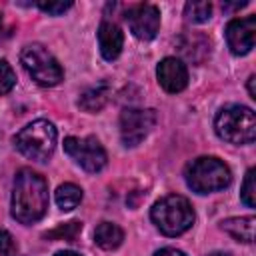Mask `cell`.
<instances>
[{
	"mask_svg": "<svg viewBox=\"0 0 256 256\" xmlns=\"http://www.w3.org/2000/svg\"><path fill=\"white\" fill-rule=\"evenodd\" d=\"M48 210V184L46 180L30 170H18L12 188V216L20 224H34L44 218Z\"/></svg>",
	"mask_w": 256,
	"mask_h": 256,
	"instance_id": "1",
	"label": "cell"
},
{
	"mask_svg": "<svg viewBox=\"0 0 256 256\" xmlns=\"http://www.w3.org/2000/svg\"><path fill=\"white\" fill-rule=\"evenodd\" d=\"M150 218L164 236L174 238L190 230L196 216L188 198L180 194H168L154 202V206L150 208Z\"/></svg>",
	"mask_w": 256,
	"mask_h": 256,
	"instance_id": "2",
	"label": "cell"
},
{
	"mask_svg": "<svg viewBox=\"0 0 256 256\" xmlns=\"http://www.w3.org/2000/svg\"><path fill=\"white\" fill-rule=\"evenodd\" d=\"M184 178H186V184L192 192L210 194V192H218V190L228 188L232 182V172L220 158L200 156V158H194L186 166Z\"/></svg>",
	"mask_w": 256,
	"mask_h": 256,
	"instance_id": "3",
	"label": "cell"
},
{
	"mask_svg": "<svg viewBox=\"0 0 256 256\" xmlns=\"http://www.w3.org/2000/svg\"><path fill=\"white\" fill-rule=\"evenodd\" d=\"M214 130L222 140L230 144H250L256 138V116L252 108L232 104L216 114Z\"/></svg>",
	"mask_w": 256,
	"mask_h": 256,
	"instance_id": "4",
	"label": "cell"
},
{
	"mask_svg": "<svg viewBox=\"0 0 256 256\" xmlns=\"http://www.w3.org/2000/svg\"><path fill=\"white\" fill-rule=\"evenodd\" d=\"M56 138H58V132H56L54 124L40 118V120L26 124L16 134L14 144L26 158L36 160V162H46L54 154Z\"/></svg>",
	"mask_w": 256,
	"mask_h": 256,
	"instance_id": "5",
	"label": "cell"
},
{
	"mask_svg": "<svg viewBox=\"0 0 256 256\" xmlns=\"http://www.w3.org/2000/svg\"><path fill=\"white\" fill-rule=\"evenodd\" d=\"M20 62L32 80L40 86H56L64 78L62 66L42 44H26L20 52Z\"/></svg>",
	"mask_w": 256,
	"mask_h": 256,
	"instance_id": "6",
	"label": "cell"
},
{
	"mask_svg": "<svg viewBox=\"0 0 256 256\" xmlns=\"http://www.w3.org/2000/svg\"><path fill=\"white\" fill-rule=\"evenodd\" d=\"M64 152L86 172H100L106 166V150L102 148V144L94 138V136H86V138H74L68 136L64 140Z\"/></svg>",
	"mask_w": 256,
	"mask_h": 256,
	"instance_id": "7",
	"label": "cell"
},
{
	"mask_svg": "<svg viewBox=\"0 0 256 256\" xmlns=\"http://www.w3.org/2000/svg\"><path fill=\"white\" fill-rule=\"evenodd\" d=\"M156 112L152 108H124L120 114V138L124 146H138L154 128Z\"/></svg>",
	"mask_w": 256,
	"mask_h": 256,
	"instance_id": "8",
	"label": "cell"
},
{
	"mask_svg": "<svg viewBox=\"0 0 256 256\" xmlns=\"http://www.w3.org/2000/svg\"><path fill=\"white\" fill-rule=\"evenodd\" d=\"M126 22L138 40H152L160 30V10L154 4H136L128 8Z\"/></svg>",
	"mask_w": 256,
	"mask_h": 256,
	"instance_id": "9",
	"label": "cell"
},
{
	"mask_svg": "<svg viewBox=\"0 0 256 256\" xmlns=\"http://www.w3.org/2000/svg\"><path fill=\"white\" fill-rule=\"evenodd\" d=\"M226 42L232 54L244 56L254 48L256 40V16L234 18L226 24Z\"/></svg>",
	"mask_w": 256,
	"mask_h": 256,
	"instance_id": "10",
	"label": "cell"
},
{
	"mask_svg": "<svg viewBox=\"0 0 256 256\" xmlns=\"http://www.w3.org/2000/svg\"><path fill=\"white\" fill-rule=\"evenodd\" d=\"M156 78L158 84L170 92V94H178L188 86V68L180 58L168 56L164 58L158 68H156Z\"/></svg>",
	"mask_w": 256,
	"mask_h": 256,
	"instance_id": "11",
	"label": "cell"
},
{
	"mask_svg": "<svg viewBox=\"0 0 256 256\" xmlns=\"http://www.w3.org/2000/svg\"><path fill=\"white\" fill-rule=\"evenodd\" d=\"M98 46H100V54L104 60L112 62L120 56L122 52V46H124V34L120 30L118 24L114 22H108L104 20L100 26H98Z\"/></svg>",
	"mask_w": 256,
	"mask_h": 256,
	"instance_id": "12",
	"label": "cell"
},
{
	"mask_svg": "<svg viewBox=\"0 0 256 256\" xmlns=\"http://www.w3.org/2000/svg\"><path fill=\"white\" fill-rule=\"evenodd\" d=\"M110 84L108 82H98L90 88H86L80 98H78V106L84 112H98L106 106V102L110 100Z\"/></svg>",
	"mask_w": 256,
	"mask_h": 256,
	"instance_id": "13",
	"label": "cell"
},
{
	"mask_svg": "<svg viewBox=\"0 0 256 256\" xmlns=\"http://www.w3.org/2000/svg\"><path fill=\"white\" fill-rule=\"evenodd\" d=\"M254 224H256V218L254 216H240V218H226L220 222V228L232 236L234 240L238 242H254Z\"/></svg>",
	"mask_w": 256,
	"mask_h": 256,
	"instance_id": "14",
	"label": "cell"
},
{
	"mask_svg": "<svg viewBox=\"0 0 256 256\" xmlns=\"http://www.w3.org/2000/svg\"><path fill=\"white\" fill-rule=\"evenodd\" d=\"M124 240V232L114 222H100L94 230V242L104 250H116Z\"/></svg>",
	"mask_w": 256,
	"mask_h": 256,
	"instance_id": "15",
	"label": "cell"
},
{
	"mask_svg": "<svg viewBox=\"0 0 256 256\" xmlns=\"http://www.w3.org/2000/svg\"><path fill=\"white\" fill-rule=\"evenodd\" d=\"M82 188L80 186H76V184H72V182H66V184H62V186H58V190H56V204H58V208L60 210H74L80 202H82Z\"/></svg>",
	"mask_w": 256,
	"mask_h": 256,
	"instance_id": "16",
	"label": "cell"
},
{
	"mask_svg": "<svg viewBox=\"0 0 256 256\" xmlns=\"http://www.w3.org/2000/svg\"><path fill=\"white\" fill-rule=\"evenodd\" d=\"M184 16L188 22L192 24H202L208 22L212 16V4L206 0H198V2H186L184 6Z\"/></svg>",
	"mask_w": 256,
	"mask_h": 256,
	"instance_id": "17",
	"label": "cell"
},
{
	"mask_svg": "<svg viewBox=\"0 0 256 256\" xmlns=\"http://www.w3.org/2000/svg\"><path fill=\"white\" fill-rule=\"evenodd\" d=\"M80 232H82V222L72 220V222L60 224V226H56L54 230L46 232L44 238H48V240H68V242H74Z\"/></svg>",
	"mask_w": 256,
	"mask_h": 256,
	"instance_id": "18",
	"label": "cell"
},
{
	"mask_svg": "<svg viewBox=\"0 0 256 256\" xmlns=\"http://www.w3.org/2000/svg\"><path fill=\"white\" fill-rule=\"evenodd\" d=\"M254 174H256L254 168H250V170L246 172V178H244V182H242V192H240V198H242V202H244L248 208H254V206H256V184H254Z\"/></svg>",
	"mask_w": 256,
	"mask_h": 256,
	"instance_id": "19",
	"label": "cell"
},
{
	"mask_svg": "<svg viewBox=\"0 0 256 256\" xmlns=\"http://www.w3.org/2000/svg\"><path fill=\"white\" fill-rule=\"evenodd\" d=\"M202 38V34H188V36H184L182 40H180V52L188 58V60H192V62H200L198 60V56H196V52H198V48H196V42ZM202 54H206L208 56V52L206 50H202Z\"/></svg>",
	"mask_w": 256,
	"mask_h": 256,
	"instance_id": "20",
	"label": "cell"
},
{
	"mask_svg": "<svg viewBox=\"0 0 256 256\" xmlns=\"http://www.w3.org/2000/svg\"><path fill=\"white\" fill-rule=\"evenodd\" d=\"M16 84V72L6 60H0V96L8 94Z\"/></svg>",
	"mask_w": 256,
	"mask_h": 256,
	"instance_id": "21",
	"label": "cell"
},
{
	"mask_svg": "<svg viewBox=\"0 0 256 256\" xmlns=\"http://www.w3.org/2000/svg\"><path fill=\"white\" fill-rule=\"evenodd\" d=\"M34 6H38L42 12H46V14H50V16H60V14H64L68 8H72V2L70 0H40V2H36Z\"/></svg>",
	"mask_w": 256,
	"mask_h": 256,
	"instance_id": "22",
	"label": "cell"
},
{
	"mask_svg": "<svg viewBox=\"0 0 256 256\" xmlns=\"http://www.w3.org/2000/svg\"><path fill=\"white\" fill-rule=\"evenodd\" d=\"M16 254H18V246L12 234L6 230H0V256H16Z\"/></svg>",
	"mask_w": 256,
	"mask_h": 256,
	"instance_id": "23",
	"label": "cell"
},
{
	"mask_svg": "<svg viewBox=\"0 0 256 256\" xmlns=\"http://www.w3.org/2000/svg\"><path fill=\"white\" fill-rule=\"evenodd\" d=\"M154 256H186V254L182 250H176V248H162Z\"/></svg>",
	"mask_w": 256,
	"mask_h": 256,
	"instance_id": "24",
	"label": "cell"
},
{
	"mask_svg": "<svg viewBox=\"0 0 256 256\" xmlns=\"http://www.w3.org/2000/svg\"><path fill=\"white\" fill-rule=\"evenodd\" d=\"M254 82H256V76L252 74L248 78V92H250V98H256V88H254Z\"/></svg>",
	"mask_w": 256,
	"mask_h": 256,
	"instance_id": "25",
	"label": "cell"
},
{
	"mask_svg": "<svg viewBox=\"0 0 256 256\" xmlns=\"http://www.w3.org/2000/svg\"><path fill=\"white\" fill-rule=\"evenodd\" d=\"M248 2L244 0V2H234V4H222V8L224 10H236V8H244Z\"/></svg>",
	"mask_w": 256,
	"mask_h": 256,
	"instance_id": "26",
	"label": "cell"
},
{
	"mask_svg": "<svg viewBox=\"0 0 256 256\" xmlns=\"http://www.w3.org/2000/svg\"><path fill=\"white\" fill-rule=\"evenodd\" d=\"M54 256H82V254H78V252H72V250H60V252H56Z\"/></svg>",
	"mask_w": 256,
	"mask_h": 256,
	"instance_id": "27",
	"label": "cell"
},
{
	"mask_svg": "<svg viewBox=\"0 0 256 256\" xmlns=\"http://www.w3.org/2000/svg\"><path fill=\"white\" fill-rule=\"evenodd\" d=\"M208 256H232L230 252H210Z\"/></svg>",
	"mask_w": 256,
	"mask_h": 256,
	"instance_id": "28",
	"label": "cell"
}]
</instances>
